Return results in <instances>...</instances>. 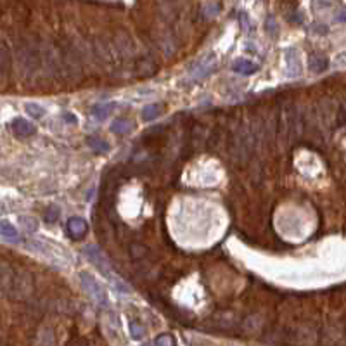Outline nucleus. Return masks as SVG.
<instances>
[{
	"mask_svg": "<svg viewBox=\"0 0 346 346\" xmlns=\"http://www.w3.org/2000/svg\"><path fill=\"white\" fill-rule=\"evenodd\" d=\"M80 281H82L83 289H85L87 293L90 294V296L94 298L97 303H99V305L108 306V298H106V293H104V289L100 288V286H99V282H97V281L94 279V277L90 275V273H87V272L80 273Z\"/></svg>",
	"mask_w": 346,
	"mask_h": 346,
	"instance_id": "1",
	"label": "nucleus"
},
{
	"mask_svg": "<svg viewBox=\"0 0 346 346\" xmlns=\"http://www.w3.org/2000/svg\"><path fill=\"white\" fill-rule=\"evenodd\" d=\"M83 255H87V258L90 260V261H94L95 263V267L100 270V272L102 273H106V275L109 277V279L111 281H115V284L118 286V288H121V284L120 282H118L115 277L111 275V272H109V261H108V258L106 256L102 255V253H100V250L99 248H95V246H85L83 248Z\"/></svg>",
	"mask_w": 346,
	"mask_h": 346,
	"instance_id": "2",
	"label": "nucleus"
},
{
	"mask_svg": "<svg viewBox=\"0 0 346 346\" xmlns=\"http://www.w3.org/2000/svg\"><path fill=\"white\" fill-rule=\"evenodd\" d=\"M67 232L73 239H82L85 237L88 232V223L80 217H73L67 220Z\"/></svg>",
	"mask_w": 346,
	"mask_h": 346,
	"instance_id": "3",
	"label": "nucleus"
},
{
	"mask_svg": "<svg viewBox=\"0 0 346 346\" xmlns=\"http://www.w3.org/2000/svg\"><path fill=\"white\" fill-rule=\"evenodd\" d=\"M11 128L16 137H21V139L29 137V135H33L37 132L35 125H31L28 120H24V118H16V120L11 123Z\"/></svg>",
	"mask_w": 346,
	"mask_h": 346,
	"instance_id": "4",
	"label": "nucleus"
},
{
	"mask_svg": "<svg viewBox=\"0 0 346 346\" xmlns=\"http://www.w3.org/2000/svg\"><path fill=\"white\" fill-rule=\"evenodd\" d=\"M232 67H234V71H237L240 75H253L260 70V66L256 64V62H251V61H248V59H237V61L232 64Z\"/></svg>",
	"mask_w": 346,
	"mask_h": 346,
	"instance_id": "5",
	"label": "nucleus"
},
{
	"mask_svg": "<svg viewBox=\"0 0 346 346\" xmlns=\"http://www.w3.org/2000/svg\"><path fill=\"white\" fill-rule=\"evenodd\" d=\"M130 130H132V123H130L128 120H123V118L115 120L111 125V132L116 133V135H125V133H128Z\"/></svg>",
	"mask_w": 346,
	"mask_h": 346,
	"instance_id": "6",
	"label": "nucleus"
},
{
	"mask_svg": "<svg viewBox=\"0 0 346 346\" xmlns=\"http://www.w3.org/2000/svg\"><path fill=\"white\" fill-rule=\"evenodd\" d=\"M161 111H163L161 104H149V106H146L144 109H142V120L144 121L154 120V118H158L159 115H161Z\"/></svg>",
	"mask_w": 346,
	"mask_h": 346,
	"instance_id": "7",
	"label": "nucleus"
},
{
	"mask_svg": "<svg viewBox=\"0 0 346 346\" xmlns=\"http://www.w3.org/2000/svg\"><path fill=\"white\" fill-rule=\"evenodd\" d=\"M113 104H106V102H100V104H95L94 108H92V115H94V118H97V120H104V118H108L109 113L113 111Z\"/></svg>",
	"mask_w": 346,
	"mask_h": 346,
	"instance_id": "8",
	"label": "nucleus"
},
{
	"mask_svg": "<svg viewBox=\"0 0 346 346\" xmlns=\"http://www.w3.org/2000/svg\"><path fill=\"white\" fill-rule=\"evenodd\" d=\"M308 66H310V70H312V71L319 73V71H326V70H327L329 61H327V57L312 56V57H310V62H308Z\"/></svg>",
	"mask_w": 346,
	"mask_h": 346,
	"instance_id": "9",
	"label": "nucleus"
},
{
	"mask_svg": "<svg viewBox=\"0 0 346 346\" xmlns=\"http://www.w3.org/2000/svg\"><path fill=\"white\" fill-rule=\"evenodd\" d=\"M87 142H88V146H90L92 149L97 151V153H108V151H109V144H108L106 141H102V139L88 137Z\"/></svg>",
	"mask_w": 346,
	"mask_h": 346,
	"instance_id": "10",
	"label": "nucleus"
},
{
	"mask_svg": "<svg viewBox=\"0 0 346 346\" xmlns=\"http://www.w3.org/2000/svg\"><path fill=\"white\" fill-rule=\"evenodd\" d=\"M0 234L4 235V237H7V239H16L18 237V230H16V227L12 225V223L9 222H0Z\"/></svg>",
	"mask_w": 346,
	"mask_h": 346,
	"instance_id": "11",
	"label": "nucleus"
},
{
	"mask_svg": "<svg viewBox=\"0 0 346 346\" xmlns=\"http://www.w3.org/2000/svg\"><path fill=\"white\" fill-rule=\"evenodd\" d=\"M11 66V54L9 50H7L6 45L0 42V70L2 71H7Z\"/></svg>",
	"mask_w": 346,
	"mask_h": 346,
	"instance_id": "12",
	"label": "nucleus"
},
{
	"mask_svg": "<svg viewBox=\"0 0 346 346\" xmlns=\"http://www.w3.org/2000/svg\"><path fill=\"white\" fill-rule=\"evenodd\" d=\"M26 111L29 113V116H33V118H42L45 115V109L42 106H39V104H35V102L26 104Z\"/></svg>",
	"mask_w": 346,
	"mask_h": 346,
	"instance_id": "13",
	"label": "nucleus"
},
{
	"mask_svg": "<svg viewBox=\"0 0 346 346\" xmlns=\"http://www.w3.org/2000/svg\"><path fill=\"white\" fill-rule=\"evenodd\" d=\"M130 332H132V336L135 337V339H141V337L146 334L144 327L137 322H130Z\"/></svg>",
	"mask_w": 346,
	"mask_h": 346,
	"instance_id": "14",
	"label": "nucleus"
},
{
	"mask_svg": "<svg viewBox=\"0 0 346 346\" xmlns=\"http://www.w3.org/2000/svg\"><path fill=\"white\" fill-rule=\"evenodd\" d=\"M59 218V208H49L47 212H45V222L52 223L56 222Z\"/></svg>",
	"mask_w": 346,
	"mask_h": 346,
	"instance_id": "15",
	"label": "nucleus"
},
{
	"mask_svg": "<svg viewBox=\"0 0 346 346\" xmlns=\"http://www.w3.org/2000/svg\"><path fill=\"white\" fill-rule=\"evenodd\" d=\"M154 343H156V344H175V339H173L171 336L164 334V336L156 337V339H154Z\"/></svg>",
	"mask_w": 346,
	"mask_h": 346,
	"instance_id": "16",
	"label": "nucleus"
},
{
	"mask_svg": "<svg viewBox=\"0 0 346 346\" xmlns=\"http://www.w3.org/2000/svg\"><path fill=\"white\" fill-rule=\"evenodd\" d=\"M21 220H24L26 223H23L24 227H26V229H29V230H37V223H35V220H33V218H21Z\"/></svg>",
	"mask_w": 346,
	"mask_h": 346,
	"instance_id": "17",
	"label": "nucleus"
},
{
	"mask_svg": "<svg viewBox=\"0 0 346 346\" xmlns=\"http://www.w3.org/2000/svg\"><path fill=\"white\" fill-rule=\"evenodd\" d=\"M66 121H71V123H77V118H75L73 115H64Z\"/></svg>",
	"mask_w": 346,
	"mask_h": 346,
	"instance_id": "18",
	"label": "nucleus"
}]
</instances>
